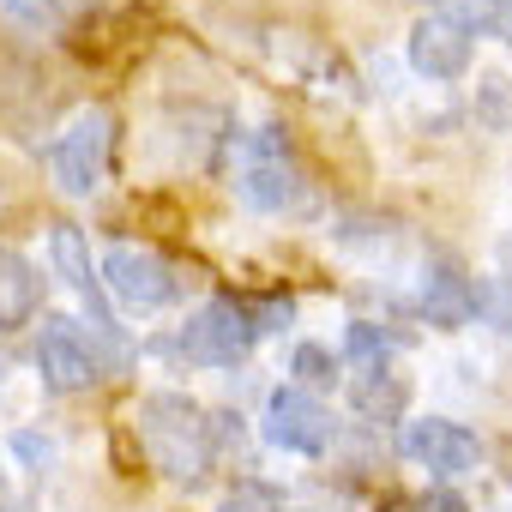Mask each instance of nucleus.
<instances>
[{
	"label": "nucleus",
	"mask_w": 512,
	"mask_h": 512,
	"mask_svg": "<svg viewBox=\"0 0 512 512\" xmlns=\"http://www.w3.org/2000/svg\"><path fill=\"white\" fill-rule=\"evenodd\" d=\"M133 422H139L145 458L169 482H181V488L205 482V470H211V422H205V410L187 392H151V398H139Z\"/></svg>",
	"instance_id": "1"
},
{
	"label": "nucleus",
	"mask_w": 512,
	"mask_h": 512,
	"mask_svg": "<svg viewBox=\"0 0 512 512\" xmlns=\"http://www.w3.org/2000/svg\"><path fill=\"white\" fill-rule=\"evenodd\" d=\"M253 344H260V320H253V308L235 302V296H211L199 314H187V326L175 338V350L187 362H199V368H235Z\"/></svg>",
	"instance_id": "2"
},
{
	"label": "nucleus",
	"mask_w": 512,
	"mask_h": 512,
	"mask_svg": "<svg viewBox=\"0 0 512 512\" xmlns=\"http://www.w3.org/2000/svg\"><path fill=\"white\" fill-rule=\"evenodd\" d=\"M109 157H115V115H109V109H85V115H73V127L55 139L49 169H55L61 193L91 199V193L109 181Z\"/></svg>",
	"instance_id": "3"
},
{
	"label": "nucleus",
	"mask_w": 512,
	"mask_h": 512,
	"mask_svg": "<svg viewBox=\"0 0 512 512\" xmlns=\"http://www.w3.org/2000/svg\"><path fill=\"white\" fill-rule=\"evenodd\" d=\"M97 278H103V290L121 302V308H133V314H157V308H169L175 302V266L163 260V253H151V247H109L103 253V266H97Z\"/></svg>",
	"instance_id": "4"
},
{
	"label": "nucleus",
	"mask_w": 512,
	"mask_h": 512,
	"mask_svg": "<svg viewBox=\"0 0 512 512\" xmlns=\"http://www.w3.org/2000/svg\"><path fill=\"white\" fill-rule=\"evenodd\" d=\"M49 260H55V278H61V284L85 302L97 344H109V356L121 362V356H127V338H121L115 314L103 308V278H97V266H91V247H85L79 223H55V229H49Z\"/></svg>",
	"instance_id": "5"
},
{
	"label": "nucleus",
	"mask_w": 512,
	"mask_h": 512,
	"mask_svg": "<svg viewBox=\"0 0 512 512\" xmlns=\"http://www.w3.org/2000/svg\"><path fill=\"white\" fill-rule=\"evenodd\" d=\"M266 440L278 452H302V458H320L332 440H338V422L332 410L308 392V386H278L266 398Z\"/></svg>",
	"instance_id": "6"
},
{
	"label": "nucleus",
	"mask_w": 512,
	"mask_h": 512,
	"mask_svg": "<svg viewBox=\"0 0 512 512\" xmlns=\"http://www.w3.org/2000/svg\"><path fill=\"white\" fill-rule=\"evenodd\" d=\"M235 193H241L253 211H290V205L302 199V169L290 163V151H284V139H278L272 127L247 145V163H241V175H235Z\"/></svg>",
	"instance_id": "7"
},
{
	"label": "nucleus",
	"mask_w": 512,
	"mask_h": 512,
	"mask_svg": "<svg viewBox=\"0 0 512 512\" xmlns=\"http://www.w3.org/2000/svg\"><path fill=\"white\" fill-rule=\"evenodd\" d=\"M398 452H404L410 464H422L428 476H464V470L482 464V440H476L470 428L446 422V416H416V422H404Z\"/></svg>",
	"instance_id": "8"
},
{
	"label": "nucleus",
	"mask_w": 512,
	"mask_h": 512,
	"mask_svg": "<svg viewBox=\"0 0 512 512\" xmlns=\"http://www.w3.org/2000/svg\"><path fill=\"white\" fill-rule=\"evenodd\" d=\"M37 374L61 398H73V392H85L97 380V356H91V344H85V332L73 320H61V314L43 320V332H37Z\"/></svg>",
	"instance_id": "9"
},
{
	"label": "nucleus",
	"mask_w": 512,
	"mask_h": 512,
	"mask_svg": "<svg viewBox=\"0 0 512 512\" xmlns=\"http://www.w3.org/2000/svg\"><path fill=\"white\" fill-rule=\"evenodd\" d=\"M470 55H476V43H470V31H464L452 13H428V19L410 31V67H416L422 79H434V85L464 79V73H470Z\"/></svg>",
	"instance_id": "10"
},
{
	"label": "nucleus",
	"mask_w": 512,
	"mask_h": 512,
	"mask_svg": "<svg viewBox=\"0 0 512 512\" xmlns=\"http://www.w3.org/2000/svg\"><path fill=\"white\" fill-rule=\"evenodd\" d=\"M476 308H482V296H476V284H470L452 260H434V266L422 272V314H428V326L458 332V326L476 320Z\"/></svg>",
	"instance_id": "11"
},
{
	"label": "nucleus",
	"mask_w": 512,
	"mask_h": 512,
	"mask_svg": "<svg viewBox=\"0 0 512 512\" xmlns=\"http://www.w3.org/2000/svg\"><path fill=\"white\" fill-rule=\"evenodd\" d=\"M43 308V272L25 260L19 247H0V332L31 326Z\"/></svg>",
	"instance_id": "12"
},
{
	"label": "nucleus",
	"mask_w": 512,
	"mask_h": 512,
	"mask_svg": "<svg viewBox=\"0 0 512 512\" xmlns=\"http://www.w3.org/2000/svg\"><path fill=\"white\" fill-rule=\"evenodd\" d=\"M344 350H350V362H356L362 374H386V356H392V338H386V332H374L368 320H356V326L344 332Z\"/></svg>",
	"instance_id": "13"
},
{
	"label": "nucleus",
	"mask_w": 512,
	"mask_h": 512,
	"mask_svg": "<svg viewBox=\"0 0 512 512\" xmlns=\"http://www.w3.org/2000/svg\"><path fill=\"white\" fill-rule=\"evenodd\" d=\"M356 410H362V416H398V410H404V380L362 374V386H356Z\"/></svg>",
	"instance_id": "14"
},
{
	"label": "nucleus",
	"mask_w": 512,
	"mask_h": 512,
	"mask_svg": "<svg viewBox=\"0 0 512 512\" xmlns=\"http://www.w3.org/2000/svg\"><path fill=\"white\" fill-rule=\"evenodd\" d=\"M476 121L488 133H506L512 127V79H482L476 85Z\"/></svg>",
	"instance_id": "15"
},
{
	"label": "nucleus",
	"mask_w": 512,
	"mask_h": 512,
	"mask_svg": "<svg viewBox=\"0 0 512 512\" xmlns=\"http://www.w3.org/2000/svg\"><path fill=\"white\" fill-rule=\"evenodd\" d=\"M217 512H278V494H272V488H260V482H241L235 494H223V500H217Z\"/></svg>",
	"instance_id": "16"
},
{
	"label": "nucleus",
	"mask_w": 512,
	"mask_h": 512,
	"mask_svg": "<svg viewBox=\"0 0 512 512\" xmlns=\"http://www.w3.org/2000/svg\"><path fill=\"white\" fill-rule=\"evenodd\" d=\"M332 368H338L332 350H320V344H302V350H296V374H302L308 386H332Z\"/></svg>",
	"instance_id": "17"
},
{
	"label": "nucleus",
	"mask_w": 512,
	"mask_h": 512,
	"mask_svg": "<svg viewBox=\"0 0 512 512\" xmlns=\"http://www.w3.org/2000/svg\"><path fill=\"white\" fill-rule=\"evenodd\" d=\"M434 512H464V500H452V494H434Z\"/></svg>",
	"instance_id": "18"
},
{
	"label": "nucleus",
	"mask_w": 512,
	"mask_h": 512,
	"mask_svg": "<svg viewBox=\"0 0 512 512\" xmlns=\"http://www.w3.org/2000/svg\"><path fill=\"white\" fill-rule=\"evenodd\" d=\"M61 13H85V7H97V0H55Z\"/></svg>",
	"instance_id": "19"
},
{
	"label": "nucleus",
	"mask_w": 512,
	"mask_h": 512,
	"mask_svg": "<svg viewBox=\"0 0 512 512\" xmlns=\"http://www.w3.org/2000/svg\"><path fill=\"white\" fill-rule=\"evenodd\" d=\"M7 7H25V0H7Z\"/></svg>",
	"instance_id": "20"
},
{
	"label": "nucleus",
	"mask_w": 512,
	"mask_h": 512,
	"mask_svg": "<svg viewBox=\"0 0 512 512\" xmlns=\"http://www.w3.org/2000/svg\"><path fill=\"white\" fill-rule=\"evenodd\" d=\"M506 7H512V0H506Z\"/></svg>",
	"instance_id": "21"
}]
</instances>
